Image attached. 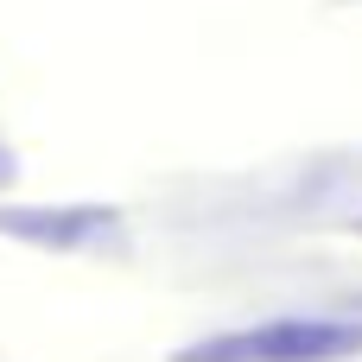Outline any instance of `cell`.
I'll return each mask as SVG.
<instances>
[{"label":"cell","instance_id":"3957f363","mask_svg":"<svg viewBox=\"0 0 362 362\" xmlns=\"http://www.w3.org/2000/svg\"><path fill=\"white\" fill-rule=\"evenodd\" d=\"M6 178H13V153H0V185H6Z\"/></svg>","mask_w":362,"mask_h":362},{"label":"cell","instance_id":"7a4b0ae2","mask_svg":"<svg viewBox=\"0 0 362 362\" xmlns=\"http://www.w3.org/2000/svg\"><path fill=\"white\" fill-rule=\"evenodd\" d=\"M108 216L102 210H0V229L6 235H25V242H51V248H76L102 229Z\"/></svg>","mask_w":362,"mask_h":362},{"label":"cell","instance_id":"277c9868","mask_svg":"<svg viewBox=\"0 0 362 362\" xmlns=\"http://www.w3.org/2000/svg\"><path fill=\"white\" fill-rule=\"evenodd\" d=\"M356 229H362V223H356Z\"/></svg>","mask_w":362,"mask_h":362},{"label":"cell","instance_id":"6da1fadb","mask_svg":"<svg viewBox=\"0 0 362 362\" xmlns=\"http://www.w3.org/2000/svg\"><path fill=\"white\" fill-rule=\"evenodd\" d=\"M362 356V325L350 318H267L229 337H210L178 362H337Z\"/></svg>","mask_w":362,"mask_h":362}]
</instances>
